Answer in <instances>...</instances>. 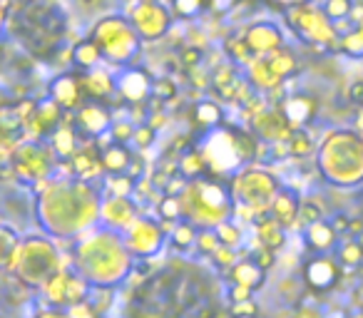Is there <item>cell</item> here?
Masks as SVG:
<instances>
[{"instance_id":"52a82bcc","label":"cell","mask_w":363,"mask_h":318,"mask_svg":"<svg viewBox=\"0 0 363 318\" xmlns=\"http://www.w3.org/2000/svg\"><path fill=\"white\" fill-rule=\"evenodd\" d=\"M234 207H244L249 212H267L272 207L274 197L279 194V184L272 174L262 169H242L229 179Z\"/></svg>"},{"instance_id":"ab89813d","label":"cell","mask_w":363,"mask_h":318,"mask_svg":"<svg viewBox=\"0 0 363 318\" xmlns=\"http://www.w3.org/2000/svg\"><path fill=\"white\" fill-rule=\"evenodd\" d=\"M214 261V266H219V268H224V271H229L232 266H237L242 259H239V254H237V249H232V246H219L217 251L209 256Z\"/></svg>"},{"instance_id":"9c48e42d","label":"cell","mask_w":363,"mask_h":318,"mask_svg":"<svg viewBox=\"0 0 363 318\" xmlns=\"http://www.w3.org/2000/svg\"><path fill=\"white\" fill-rule=\"evenodd\" d=\"M127 18L132 21L142 42L162 40L174 28V16L164 3H140V0H135Z\"/></svg>"},{"instance_id":"6da1fadb","label":"cell","mask_w":363,"mask_h":318,"mask_svg":"<svg viewBox=\"0 0 363 318\" xmlns=\"http://www.w3.org/2000/svg\"><path fill=\"white\" fill-rule=\"evenodd\" d=\"M102 192L75 177L50 179L35 199V222L50 239H77L100 222Z\"/></svg>"},{"instance_id":"d6a6232c","label":"cell","mask_w":363,"mask_h":318,"mask_svg":"<svg viewBox=\"0 0 363 318\" xmlns=\"http://www.w3.org/2000/svg\"><path fill=\"white\" fill-rule=\"evenodd\" d=\"M224 55H227L234 65H244V67H249L257 60V55L249 50L244 38H229V40H224Z\"/></svg>"},{"instance_id":"ffe728a7","label":"cell","mask_w":363,"mask_h":318,"mask_svg":"<svg viewBox=\"0 0 363 318\" xmlns=\"http://www.w3.org/2000/svg\"><path fill=\"white\" fill-rule=\"evenodd\" d=\"M244 42L249 45V50L254 55H272L281 45V33L274 23H252V25L244 30Z\"/></svg>"},{"instance_id":"7402d4cb","label":"cell","mask_w":363,"mask_h":318,"mask_svg":"<svg viewBox=\"0 0 363 318\" xmlns=\"http://www.w3.org/2000/svg\"><path fill=\"white\" fill-rule=\"evenodd\" d=\"M135 152L130 149V144H117V142H110L100 149V159H102V169L105 174H127L130 169V162Z\"/></svg>"},{"instance_id":"f35d334b","label":"cell","mask_w":363,"mask_h":318,"mask_svg":"<svg viewBox=\"0 0 363 318\" xmlns=\"http://www.w3.org/2000/svg\"><path fill=\"white\" fill-rule=\"evenodd\" d=\"M194 246H197V251L202 254V256H212L222 244H219V237L214 229H199L197 244H194Z\"/></svg>"},{"instance_id":"ee69618b","label":"cell","mask_w":363,"mask_h":318,"mask_svg":"<svg viewBox=\"0 0 363 318\" xmlns=\"http://www.w3.org/2000/svg\"><path fill=\"white\" fill-rule=\"evenodd\" d=\"M259 313V306L252 301H239V303H232V308H229V316L232 318H257Z\"/></svg>"},{"instance_id":"f1b7e54d","label":"cell","mask_w":363,"mask_h":318,"mask_svg":"<svg viewBox=\"0 0 363 318\" xmlns=\"http://www.w3.org/2000/svg\"><path fill=\"white\" fill-rule=\"evenodd\" d=\"M135 187L137 182L130 179L127 174H105L102 177V197H125L132 199L135 197Z\"/></svg>"},{"instance_id":"9a60e30c","label":"cell","mask_w":363,"mask_h":318,"mask_svg":"<svg viewBox=\"0 0 363 318\" xmlns=\"http://www.w3.org/2000/svg\"><path fill=\"white\" fill-rule=\"evenodd\" d=\"M140 217L137 214V202L135 199H125V197H102L100 204V224L110 232H127L135 219Z\"/></svg>"},{"instance_id":"484cf974","label":"cell","mask_w":363,"mask_h":318,"mask_svg":"<svg viewBox=\"0 0 363 318\" xmlns=\"http://www.w3.org/2000/svg\"><path fill=\"white\" fill-rule=\"evenodd\" d=\"M254 232H257V237H259V246H267V249H272V251L284 246V227L277 219H257Z\"/></svg>"},{"instance_id":"5bb4252c","label":"cell","mask_w":363,"mask_h":318,"mask_svg":"<svg viewBox=\"0 0 363 318\" xmlns=\"http://www.w3.org/2000/svg\"><path fill=\"white\" fill-rule=\"evenodd\" d=\"M48 97L60 107L62 112H77L87 102L82 90L80 72H60L48 85Z\"/></svg>"},{"instance_id":"3957f363","label":"cell","mask_w":363,"mask_h":318,"mask_svg":"<svg viewBox=\"0 0 363 318\" xmlns=\"http://www.w3.org/2000/svg\"><path fill=\"white\" fill-rule=\"evenodd\" d=\"M257 135L227 125L217 127L197 140V149L202 152L204 162H207L209 177L224 179V182H229L234 174L242 172L244 162H249L257 154Z\"/></svg>"},{"instance_id":"8d00e7d4","label":"cell","mask_w":363,"mask_h":318,"mask_svg":"<svg viewBox=\"0 0 363 318\" xmlns=\"http://www.w3.org/2000/svg\"><path fill=\"white\" fill-rule=\"evenodd\" d=\"M135 130H137V125L135 122H130V120H115L112 122V127H110V140L112 142H117V144H132V140H135Z\"/></svg>"},{"instance_id":"c3c4849f","label":"cell","mask_w":363,"mask_h":318,"mask_svg":"<svg viewBox=\"0 0 363 318\" xmlns=\"http://www.w3.org/2000/svg\"><path fill=\"white\" fill-rule=\"evenodd\" d=\"M187 184H189V179H184L182 174H174V177H169V182H167L164 194L167 197H182L184 189H187Z\"/></svg>"},{"instance_id":"ac0fdd59","label":"cell","mask_w":363,"mask_h":318,"mask_svg":"<svg viewBox=\"0 0 363 318\" xmlns=\"http://www.w3.org/2000/svg\"><path fill=\"white\" fill-rule=\"evenodd\" d=\"M45 142L52 149V154H55L57 162H70L72 157L77 154V149H80L85 140H82L80 132H77L75 125H72V112H67V120L62 122V125L57 127V130L52 132Z\"/></svg>"},{"instance_id":"d4e9b609","label":"cell","mask_w":363,"mask_h":318,"mask_svg":"<svg viewBox=\"0 0 363 318\" xmlns=\"http://www.w3.org/2000/svg\"><path fill=\"white\" fill-rule=\"evenodd\" d=\"M303 276H306V281L311 283L313 288L323 291V288H331L333 283H336L338 273L331 261H326V259H313L306 266V271H303Z\"/></svg>"},{"instance_id":"7a4b0ae2","label":"cell","mask_w":363,"mask_h":318,"mask_svg":"<svg viewBox=\"0 0 363 318\" xmlns=\"http://www.w3.org/2000/svg\"><path fill=\"white\" fill-rule=\"evenodd\" d=\"M75 271L90 286L115 288L135 271V256L122 234L110 229H90L75 239Z\"/></svg>"},{"instance_id":"cb8c5ba5","label":"cell","mask_w":363,"mask_h":318,"mask_svg":"<svg viewBox=\"0 0 363 318\" xmlns=\"http://www.w3.org/2000/svg\"><path fill=\"white\" fill-rule=\"evenodd\" d=\"M229 283H237V286H247V288H262L264 286V278H267V271L259 268L252 259H242L237 266H232L227 271Z\"/></svg>"},{"instance_id":"681fc988","label":"cell","mask_w":363,"mask_h":318,"mask_svg":"<svg viewBox=\"0 0 363 318\" xmlns=\"http://www.w3.org/2000/svg\"><path fill=\"white\" fill-rule=\"evenodd\" d=\"M239 0H207V11L214 13V16H227L237 8Z\"/></svg>"},{"instance_id":"277c9868","label":"cell","mask_w":363,"mask_h":318,"mask_svg":"<svg viewBox=\"0 0 363 318\" xmlns=\"http://www.w3.org/2000/svg\"><path fill=\"white\" fill-rule=\"evenodd\" d=\"M179 199L184 219L197 229H217L222 222H229L234 214V199L229 192V182L224 179H192Z\"/></svg>"},{"instance_id":"f5cc1de1","label":"cell","mask_w":363,"mask_h":318,"mask_svg":"<svg viewBox=\"0 0 363 318\" xmlns=\"http://www.w3.org/2000/svg\"><path fill=\"white\" fill-rule=\"evenodd\" d=\"M252 288L247 286H237V283H229V298L232 303H239V301H252Z\"/></svg>"},{"instance_id":"11a10c76","label":"cell","mask_w":363,"mask_h":318,"mask_svg":"<svg viewBox=\"0 0 363 318\" xmlns=\"http://www.w3.org/2000/svg\"><path fill=\"white\" fill-rule=\"evenodd\" d=\"M35 318H70L67 316V311L65 308H43V311H38L35 313Z\"/></svg>"},{"instance_id":"83f0119b","label":"cell","mask_w":363,"mask_h":318,"mask_svg":"<svg viewBox=\"0 0 363 318\" xmlns=\"http://www.w3.org/2000/svg\"><path fill=\"white\" fill-rule=\"evenodd\" d=\"M272 219H277L281 227H286V224H291L294 219H296V209H298V199L294 197L291 192H279L277 197H274L272 202Z\"/></svg>"},{"instance_id":"8992f818","label":"cell","mask_w":363,"mask_h":318,"mask_svg":"<svg viewBox=\"0 0 363 318\" xmlns=\"http://www.w3.org/2000/svg\"><path fill=\"white\" fill-rule=\"evenodd\" d=\"M60 268V251L55 246V239H50L48 234L21 237L18 251L11 263V271L18 276V281L28 283V286H43Z\"/></svg>"},{"instance_id":"f546056e","label":"cell","mask_w":363,"mask_h":318,"mask_svg":"<svg viewBox=\"0 0 363 318\" xmlns=\"http://www.w3.org/2000/svg\"><path fill=\"white\" fill-rule=\"evenodd\" d=\"M247 72H249V82L257 85V87H262V90H269V87H274L279 80H281V77L272 70V65H269L267 57H257V60L247 67Z\"/></svg>"},{"instance_id":"7c38bea8","label":"cell","mask_w":363,"mask_h":318,"mask_svg":"<svg viewBox=\"0 0 363 318\" xmlns=\"http://www.w3.org/2000/svg\"><path fill=\"white\" fill-rule=\"evenodd\" d=\"M112 110L102 102H85L77 112H72V125L85 142H95L105 137L112 127Z\"/></svg>"},{"instance_id":"603a6c76","label":"cell","mask_w":363,"mask_h":318,"mask_svg":"<svg viewBox=\"0 0 363 318\" xmlns=\"http://www.w3.org/2000/svg\"><path fill=\"white\" fill-rule=\"evenodd\" d=\"M72 52V67H75L77 72H87V70H95V67H100V62L105 60L100 52V47H97V42L92 40L90 35L82 38V40H77L75 45L70 47Z\"/></svg>"},{"instance_id":"f6af8a7d","label":"cell","mask_w":363,"mask_h":318,"mask_svg":"<svg viewBox=\"0 0 363 318\" xmlns=\"http://www.w3.org/2000/svg\"><path fill=\"white\" fill-rule=\"evenodd\" d=\"M252 261L257 263L259 268H264V271H269V268L274 266V261H277V259H274V251H272V249L259 246V249H254V251H252Z\"/></svg>"},{"instance_id":"6f0895ef","label":"cell","mask_w":363,"mask_h":318,"mask_svg":"<svg viewBox=\"0 0 363 318\" xmlns=\"http://www.w3.org/2000/svg\"><path fill=\"white\" fill-rule=\"evenodd\" d=\"M140 3H160V0H140Z\"/></svg>"},{"instance_id":"8fae6325","label":"cell","mask_w":363,"mask_h":318,"mask_svg":"<svg viewBox=\"0 0 363 318\" xmlns=\"http://www.w3.org/2000/svg\"><path fill=\"white\" fill-rule=\"evenodd\" d=\"M90 283L75 271V268H60L55 276H50L43 283L45 298L50 301L52 308H70L80 301H87L90 296Z\"/></svg>"},{"instance_id":"30bf717a","label":"cell","mask_w":363,"mask_h":318,"mask_svg":"<svg viewBox=\"0 0 363 318\" xmlns=\"http://www.w3.org/2000/svg\"><path fill=\"white\" fill-rule=\"evenodd\" d=\"M122 239H125L132 256L142 259V261L155 259L167 244V234L162 229L160 219H150V217H137L127 227V232H122Z\"/></svg>"},{"instance_id":"4316f807","label":"cell","mask_w":363,"mask_h":318,"mask_svg":"<svg viewBox=\"0 0 363 318\" xmlns=\"http://www.w3.org/2000/svg\"><path fill=\"white\" fill-rule=\"evenodd\" d=\"M179 174L184 179H202V177H209L207 172V162H204L202 152L197 149V147H192V149H187L184 154H179Z\"/></svg>"},{"instance_id":"7dc6e473","label":"cell","mask_w":363,"mask_h":318,"mask_svg":"<svg viewBox=\"0 0 363 318\" xmlns=\"http://www.w3.org/2000/svg\"><path fill=\"white\" fill-rule=\"evenodd\" d=\"M189 80H192V85H197L199 90H207V87H212V72H207L202 65L192 67V70H189Z\"/></svg>"},{"instance_id":"4fadbf2b","label":"cell","mask_w":363,"mask_h":318,"mask_svg":"<svg viewBox=\"0 0 363 318\" xmlns=\"http://www.w3.org/2000/svg\"><path fill=\"white\" fill-rule=\"evenodd\" d=\"M117 77V97H120L122 105H140V102L152 100V87L155 80L150 77V72L142 70V67H122Z\"/></svg>"},{"instance_id":"816d5d0a","label":"cell","mask_w":363,"mask_h":318,"mask_svg":"<svg viewBox=\"0 0 363 318\" xmlns=\"http://www.w3.org/2000/svg\"><path fill=\"white\" fill-rule=\"evenodd\" d=\"M67 316L70 318H100L95 313V308H92L87 301H80V303H75V306H70L67 308Z\"/></svg>"},{"instance_id":"bcb514c9","label":"cell","mask_w":363,"mask_h":318,"mask_svg":"<svg viewBox=\"0 0 363 318\" xmlns=\"http://www.w3.org/2000/svg\"><path fill=\"white\" fill-rule=\"evenodd\" d=\"M289 149H291V154L303 157L311 149V142H308V137L303 135V132H296V135H291V140H289Z\"/></svg>"},{"instance_id":"1f68e13d","label":"cell","mask_w":363,"mask_h":318,"mask_svg":"<svg viewBox=\"0 0 363 318\" xmlns=\"http://www.w3.org/2000/svg\"><path fill=\"white\" fill-rule=\"evenodd\" d=\"M18 244H21V237H18L16 229L8 227V224H0V268H11Z\"/></svg>"},{"instance_id":"db71d44e","label":"cell","mask_w":363,"mask_h":318,"mask_svg":"<svg viewBox=\"0 0 363 318\" xmlns=\"http://www.w3.org/2000/svg\"><path fill=\"white\" fill-rule=\"evenodd\" d=\"M147 125H150V127H155V130L160 132L162 127H167V125H169V117H167L164 112H150V120H147Z\"/></svg>"},{"instance_id":"5b68a950","label":"cell","mask_w":363,"mask_h":318,"mask_svg":"<svg viewBox=\"0 0 363 318\" xmlns=\"http://www.w3.org/2000/svg\"><path fill=\"white\" fill-rule=\"evenodd\" d=\"M90 38L97 42L102 57L107 62H112V65H117L120 70L135 65V60L142 52V38L137 35L130 18L122 16V13L102 16L92 25Z\"/></svg>"},{"instance_id":"e0dca14e","label":"cell","mask_w":363,"mask_h":318,"mask_svg":"<svg viewBox=\"0 0 363 318\" xmlns=\"http://www.w3.org/2000/svg\"><path fill=\"white\" fill-rule=\"evenodd\" d=\"M80 80L87 102H102V105L110 107V102L117 100V77L105 67L80 72Z\"/></svg>"},{"instance_id":"ba28073f","label":"cell","mask_w":363,"mask_h":318,"mask_svg":"<svg viewBox=\"0 0 363 318\" xmlns=\"http://www.w3.org/2000/svg\"><path fill=\"white\" fill-rule=\"evenodd\" d=\"M11 162L13 169H16V182L33 187V184L52 177V169H55L57 159L50 147H48V142L26 140L21 147H16L11 152Z\"/></svg>"},{"instance_id":"d590c367","label":"cell","mask_w":363,"mask_h":318,"mask_svg":"<svg viewBox=\"0 0 363 318\" xmlns=\"http://www.w3.org/2000/svg\"><path fill=\"white\" fill-rule=\"evenodd\" d=\"M214 232H217V237H219V244H224V246H232V249L242 246V229L237 227V219L222 222Z\"/></svg>"},{"instance_id":"60d3db41","label":"cell","mask_w":363,"mask_h":318,"mask_svg":"<svg viewBox=\"0 0 363 318\" xmlns=\"http://www.w3.org/2000/svg\"><path fill=\"white\" fill-rule=\"evenodd\" d=\"M157 135H160V132H157L155 127H150V125H137L135 140H132V144H135L140 152H145V149H150V147L157 142Z\"/></svg>"},{"instance_id":"9f6ffc18","label":"cell","mask_w":363,"mask_h":318,"mask_svg":"<svg viewBox=\"0 0 363 318\" xmlns=\"http://www.w3.org/2000/svg\"><path fill=\"white\" fill-rule=\"evenodd\" d=\"M28 6H38V3H43V0H26Z\"/></svg>"},{"instance_id":"74e56055","label":"cell","mask_w":363,"mask_h":318,"mask_svg":"<svg viewBox=\"0 0 363 318\" xmlns=\"http://www.w3.org/2000/svg\"><path fill=\"white\" fill-rule=\"evenodd\" d=\"M152 100H160L162 105L164 102L177 100V82L172 77H160L155 80V87H152Z\"/></svg>"},{"instance_id":"2e32d148","label":"cell","mask_w":363,"mask_h":318,"mask_svg":"<svg viewBox=\"0 0 363 318\" xmlns=\"http://www.w3.org/2000/svg\"><path fill=\"white\" fill-rule=\"evenodd\" d=\"M28 140L26 120L18 112L16 102L0 105V152L11 154L16 147H21Z\"/></svg>"},{"instance_id":"b9f144b4","label":"cell","mask_w":363,"mask_h":318,"mask_svg":"<svg viewBox=\"0 0 363 318\" xmlns=\"http://www.w3.org/2000/svg\"><path fill=\"white\" fill-rule=\"evenodd\" d=\"M331 239H333V234H331V229L326 227V224H311L308 227V242L313 244L316 249H326L328 244H331Z\"/></svg>"},{"instance_id":"e575fe53","label":"cell","mask_w":363,"mask_h":318,"mask_svg":"<svg viewBox=\"0 0 363 318\" xmlns=\"http://www.w3.org/2000/svg\"><path fill=\"white\" fill-rule=\"evenodd\" d=\"M155 212H157V219L160 222H182L184 219V212H182V199L179 197H162L160 202L155 204Z\"/></svg>"},{"instance_id":"f907efd6","label":"cell","mask_w":363,"mask_h":318,"mask_svg":"<svg viewBox=\"0 0 363 318\" xmlns=\"http://www.w3.org/2000/svg\"><path fill=\"white\" fill-rule=\"evenodd\" d=\"M145 172H147V162L142 154H135L130 162V169H127V177L135 179V182H140V179H145Z\"/></svg>"},{"instance_id":"d6986e66","label":"cell","mask_w":363,"mask_h":318,"mask_svg":"<svg viewBox=\"0 0 363 318\" xmlns=\"http://www.w3.org/2000/svg\"><path fill=\"white\" fill-rule=\"evenodd\" d=\"M70 169H72V177L82 179V182H95V179L105 177L97 142H82L77 154L70 159Z\"/></svg>"},{"instance_id":"44dd1931","label":"cell","mask_w":363,"mask_h":318,"mask_svg":"<svg viewBox=\"0 0 363 318\" xmlns=\"http://www.w3.org/2000/svg\"><path fill=\"white\" fill-rule=\"evenodd\" d=\"M224 125V107L217 100H197L192 107V127L199 135L217 130Z\"/></svg>"},{"instance_id":"836d02e7","label":"cell","mask_w":363,"mask_h":318,"mask_svg":"<svg viewBox=\"0 0 363 318\" xmlns=\"http://www.w3.org/2000/svg\"><path fill=\"white\" fill-rule=\"evenodd\" d=\"M169 11L174 21H192L207 11V0H169Z\"/></svg>"},{"instance_id":"7bdbcfd3","label":"cell","mask_w":363,"mask_h":318,"mask_svg":"<svg viewBox=\"0 0 363 318\" xmlns=\"http://www.w3.org/2000/svg\"><path fill=\"white\" fill-rule=\"evenodd\" d=\"M202 57H204V52L197 50V47H192V45H184L179 50V60H182V65L187 67V70L202 65Z\"/></svg>"},{"instance_id":"4dcf8cb0","label":"cell","mask_w":363,"mask_h":318,"mask_svg":"<svg viewBox=\"0 0 363 318\" xmlns=\"http://www.w3.org/2000/svg\"><path fill=\"white\" fill-rule=\"evenodd\" d=\"M197 234H199V229L194 227L192 222L182 219V222H177L174 229L169 232V244L177 249V251H187V249H192L194 244H197Z\"/></svg>"}]
</instances>
